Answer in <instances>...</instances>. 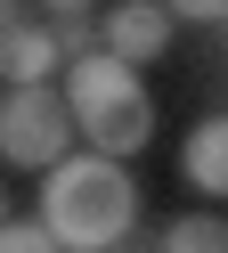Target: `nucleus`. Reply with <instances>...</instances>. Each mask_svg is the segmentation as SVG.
Here are the masks:
<instances>
[{"label":"nucleus","mask_w":228,"mask_h":253,"mask_svg":"<svg viewBox=\"0 0 228 253\" xmlns=\"http://www.w3.org/2000/svg\"><path fill=\"white\" fill-rule=\"evenodd\" d=\"M0 220H8V188H0Z\"/></svg>","instance_id":"obj_9"},{"label":"nucleus","mask_w":228,"mask_h":253,"mask_svg":"<svg viewBox=\"0 0 228 253\" xmlns=\"http://www.w3.org/2000/svg\"><path fill=\"white\" fill-rule=\"evenodd\" d=\"M41 229L57 253H122L139 229V180L106 155H65L41 180Z\"/></svg>","instance_id":"obj_1"},{"label":"nucleus","mask_w":228,"mask_h":253,"mask_svg":"<svg viewBox=\"0 0 228 253\" xmlns=\"http://www.w3.org/2000/svg\"><path fill=\"white\" fill-rule=\"evenodd\" d=\"M0 253H57V237L41 229V212L33 220H0Z\"/></svg>","instance_id":"obj_8"},{"label":"nucleus","mask_w":228,"mask_h":253,"mask_svg":"<svg viewBox=\"0 0 228 253\" xmlns=\"http://www.w3.org/2000/svg\"><path fill=\"white\" fill-rule=\"evenodd\" d=\"M8 17H16V8H0V25H8Z\"/></svg>","instance_id":"obj_10"},{"label":"nucleus","mask_w":228,"mask_h":253,"mask_svg":"<svg viewBox=\"0 0 228 253\" xmlns=\"http://www.w3.org/2000/svg\"><path fill=\"white\" fill-rule=\"evenodd\" d=\"M57 74H65V49H57V33L41 17L0 25V82L8 90H57Z\"/></svg>","instance_id":"obj_4"},{"label":"nucleus","mask_w":228,"mask_h":253,"mask_svg":"<svg viewBox=\"0 0 228 253\" xmlns=\"http://www.w3.org/2000/svg\"><path fill=\"white\" fill-rule=\"evenodd\" d=\"M179 171H188L204 196H228V115H204L179 147Z\"/></svg>","instance_id":"obj_6"},{"label":"nucleus","mask_w":228,"mask_h":253,"mask_svg":"<svg viewBox=\"0 0 228 253\" xmlns=\"http://www.w3.org/2000/svg\"><path fill=\"white\" fill-rule=\"evenodd\" d=\"M155 253H228V220L220 212H179L171 229L155 237Z\"/></svg>","instance_id":"obj_7"},{"label":"nucleus","mask_w":228,"mask_h":253,"mask_svg":"<svg viewBox=\"0 0 228 253\" xmlns=\"http://www.w3.org/2000/svg\"><path fill=\"white\" fill-rule=\"evenodd\" d=\"M220 25H228V17H220Z\"/></svg>","instance_id":"obj_11"},{"label":"nucleus","mask_w":228,"mask_h":253,"mask_svg":"<svg viewBox=\"0 0 228 253\" xmlns=\"http://www.w3.org/2000/svg\"><path fill=\"white\" fill-rule=\"evenodd\" d=\"M65 155H74V106H65V90H8L0 98V164L49 180Z\"/></svg>","instance_id":"obj_3"},{"label":"nucleus","mask_w":228,"mask_h":253,"mask_svg":"<svg viewBox=\"0 0 228 253\" xmlns=\"http://www.w3.org/2000/svg\"><path fill=\"white\" fill-rule=\"evenodd\" d=\"M65 106H74V131L90 139V155H106V164H122V155H139L147 139H155V98H147V82L122 66V57L90 49L65 66Z\"/></svg>","instance_id":"obj_2"},{"label":"nucleus","mask_w":228,"mask_h":253,"mask_svg":"<svg viewBox=\"0 0 228 253\" xmlns=\"http://www.w3.org/2000/svg\"><path fill=\"white\" fill-rule=\"evenodd\" d=\"M171 8H147V0H122V8H106V17H98V49L106 57H122L130 74L147 66V57H163L171 49Z\"/></svg>","instance_id":"obj_5"}]
</instances>
